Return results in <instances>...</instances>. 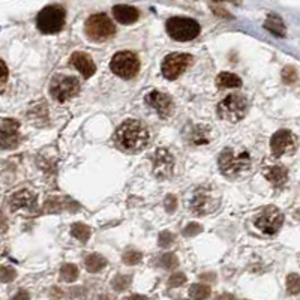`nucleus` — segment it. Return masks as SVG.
<instances>
[{
  "label": "nucleus",
  "mask_w": 300,
  "mask_h": 300,
  "mask_svg": "<svg viewBox=\"0 0 300 300\" xmlns=\"http://www.w3.org/2000/svg\"><path fill=\"white\" fill-rule=\"evenodd\" d=\"M264 177L273 185V186H282L288 180V171L282 165H272L263 170Z\"/></svg>",
  "instance_id": "19"
},
{
  "label": "nucleus",
  "mask_w": 300,
  "mask_h": 300,
  "mask_svg": "<svg viewBox=\"0 0 300 300\" xmlns=\"http://www.w3.org/2000/svg\"><path fill=\"white\" fill-rule=\"evenodd\" d=\"M218 300H236V299H234V296H233V294H228V293H225V294H221Z\"/></svg>",
  "instance_id": "39"
},
{
  "label": "nucleus",
  "mask_w": 300,
  "mask_h": 300,
  "mask_svg": "<svg viewBox=\"0 0 300 300\" xmlns=\"http://www.w3.org/2000/svg\"><path fill=\"white\" fill-rule=\"evenodd\" d=\"M15 276H17V272L12 267H8V266L2 267V270H0V279H2V282H5V284L11 282V281L15 279Z\"/></svg>",
  "instance_id": "33"
},
{
  "label": "nucleus",
  "mask_w": 300,
  "mask_h": 300,
  "mask_svg": "<svg viewBox=\"0 0 300 300\" xmlns=\"http://www.w3.org/2000/svg\"><path fill=\"white\" fill-rule=\"evenodd\" d=\"M113 15L120 24H132L138 20V9L129 5H116L113 8Z\"/></svg>",
  "instance_id": "18"
},
{
  "label": "nucleus",
  "mask_w": 300,
  "mask_h": 300,
  "mask_svg": "<svg viewBox=\"0 0 300 300\" xmlns=\"http://www.w3.org/2000/svg\"><path fill=\"white\" fill-rule=\"evenodd\" d=\"M201 231H203V227H201L200 224L192 222V224H189V225H186V227L183 228V236H186V237L197 236V234H200Z\"/></svg>",
  "instance_id": "34"
},
{
  "label": "nucleus",
  "mask_w": 300,
  "mask_h": 300,
  "mask_svg": "<svg viewBox=\"0 0 300 300\" xmlns=\"http://www.w3.org/2000/svg\"><path fill=\"white\" fill-rule=\"evenodd\" d=\"M264 27H266L270 33H273V35H276V36H279V38H284V36H285V24H284V21H282L278 15H275V14H270V15L267 17V20L264 21Z\"/></svg>",
  "instance_id": "22"
},
{
  "label": "nucleus",
  "mask_w": 300,
  "mask_h": 300,
  "mask_svg": "<svg viewBox=\"0 0 300 300\" xmlns=\"http://www.w3.org/2000/svg\"><path fill=\"white\" fill-rule=\"evenodd\" d=\"M251 164H252V159L246 150L236 152L231 147L224 149L222 153L219 155V161H218L221 173L230 179H234L243 173H248L251 168Z\"/></svg>",
  "instance_id": "2"
},
{
  "label": "nucleus",
  "mask_w": 300,
  "mask_h": 300,
  "mask_svg": "<svg viewBox=\"0 0 300 300\" xmlns=\"http://www.w3.org/2000/svg\"><path fill=\"white\" fill-rule=\"evenodd\" d=\"M270 149L273 156L281 158L284 155H291L296 150V138L293 132L287 129H281L273 134L270 138Z\"/></svg>",
  "instance_id": "13"
},
{
  "label": "nucleus",
  "mask_w": 300,
  "mask_h": 300,
  "mask_svg": "<svg viewBox=\"0 0 300 300\" xmlns=\"http://www.w3.org/2000/svg\"><path fill=\"white\" fill-rule=\"evenodd\" d=\"M167 33L171 39L179 42L192 41L200 35V24L192 18L185 17H173L165 24Z\"/></svg>",
  "instance_id": "4"
},
{
  "label": "nucleus",
  "mask_w": 300,
  "mask_h": 300,
  "mask_svg": "<svg viewBox=\"0 0 300 300\" xmlns=\"http://www.w3.org/2000/svg\"><path fill=\"white\" fill-rule=\"evenodd\" d=\"M84 264H86L87 272L96 273V272H99V270H102V269L107 266V260H105V257H102L101 254H90V255L86 257Z\"/></svg>",
  "instance_id": "23"
},
{
  "label": "nucleus",
  "mask_w": 300,
  "mask_h": 300,
  "mask_svg": "<svg viewBox=\"0 0 300 300\" xmlns=\"http://www.w3.org/2000/svg\"><path fill=\"white\" fill-rule=\"evenodd\" d=\"M110 68L117 77L123 80H131L140 71V60L132 51H119L113 56Z\"/></svg>",
  "instance_id": "6"
},
{
  "label": "nucleus",
  "mask_w": 300,
  "mask_h": 300,
  "mask_svg": "<svg viewBox=\"0 0 300 300\" xmlns=\"http://www.w3.org/2000/svg\"><path fill=\"white\" fill-rule=\"evenodd\" d=\"M116 143L128 153H138L149 144V131L140 120H126L116 131Z\"/></svg>",
  "instance_id": "1"
},
{
  "label": "nucleus",
  "mask_w": 300,
  "mask_h": 300,
  "mask_svg": "<svg viewBox=\"0 0 300 300\" xmlns=\"http://www.w3.org/2000/svg\"><path fill=\"white\" fill-rule=\"evenodd\" d=\"M158 243H159L161 248H168L170 245L174 243V234L170 233V231H162V233L159 234Z\"/></svg>",
  "instance_id": "32"
},
{
  "label": "nucleus",
  "mask_w": 300,
  "mask_h": 300,
  "mask_svg": "<svg viewBox=\"0 0 300 300\" xmlns=\"http://www.w3.org/2000/svg\"><path fill=\"white\" fill-rule=\"evenodd\" d=\"M176 209H177V198H176L174 195L170 194V195L165 198V210H167L168 213H174Z\"/></svg>",
  "instance_id": "36"
},
{
  "label": "nucleus",
  "mask_w": 300,
  "mask_h": 300,
  "mask_svg": "<svg viewBox=\"0 0 300 300\" xmlns=\"http://www.w3.org/2000/svg\"><path fill=\"white\" fill-rule=\"evenodd\" d=\"M186 282V276L183 275V273H174V275H171V278L168 279V287H180V285H183Z\"/></svg>",
  "instance_id": "35"
},
{
  "label": "nucleus",
  "mask_w": 300,
  "mask_h": 300,
  "mask_svg": "<svg viewBox=\"0 0 300 300\" xmlns=\"http://www.w3.org/2000/svg\"><path fill=\"white\" fill-rule=\"evenodd\" d=\"M80 92V81L75 77L68 75H56L50 86V93L53 99L57 102H66L68 99L74 98Z\"/></svg>",
  "instance_id": "9"
},
{
  "label": "nucleus",
  "mask_w": 300,
  "mask_h": 300,
  "mask_svg": "<svg viewBox=\"0 0 300 300\" xmlns=\"http://www.w3.org/2000/svg\"><path fill=\"white\" fill-rule=\"evenodd\" d=\"M12 300H30V296H29V293L27 291H24V290H20Z\"/></svg>",
  "instance_id": "38"
},
{
  "label": "nucleus",
  "mask_w": 300,
  "mask_h": 300,
  "mask_svg": "<svg viewBox=\"0 0 300 300\" xmlns=\"http://www.w3.org/2000/svg\"><path fill=\"white\" fill-rule=\"evenodd\" d=\"M159 264L164 267V269H174L177 267L179 264V260L174 254H164L161 258H159Z\"/></svg>",
  "instance_id": "29"
},
{
  "label": "nucleus",
  "mask_w": 300,
  "mask_h": 300,
  "mask_svg": "<svg viewBox=\"0 0 300 300\" xmlns=\"http://www.w3.org/2000/svg\"><path fill=\"white\" fill-rule=\"evenodd\" d=\"M287 291L290 294H299L300 293V276L297 273H291L287 276Z\"/></svg>",
  "instance_id": "28"
},
{
  "label": "nucleus",
  "mask_w": 300,
  "mask_h": 300,
  "mask_svg": "<svg viewBox=\"0 0 300 300\" xmlns=\"http://www.w3.org/2000/svg\"><path fill=\"white\" fill-rule=\"evenodd\" d=\"M71 234L80 242H87L89 237H90V228L87 225H84V224L77 222V224H74L71 227Z\"/></svg>",
  "instance_id": "24"
},
{
  "label": "nucleus",
  "mask_w": 300,
  "mask_h": 300,
  "mask_svg": "<svg viewBox=\"0 0 300 300\" xmlns=\"http://www.w3.org/2000/svg\"><path fill=\"white\" fill-rule=\"evenodd\" d=\"M282 80H284V83H287V84H291V83L297 81V71H296V68H293V66H285L284 71H282Z\"/></svg>",
  "instance_id": "31"
},
{
  "label": "nucleus",
  "mask_w": 300,
  "mask_h": 300,
  "mask_svg": "<svg viewBox=\"0 0 300 300\" xmlns=\"http://www.w3.org/2000/svg\"><path fill=\"white\" fill-rule=\"evenodd\" d=\"M78 278V267L75 264H63L60 269V279L65 282H72Z\"/></svg>",
  "instance_id": "25"
},
{
  "label": "nucleus",
  "mask_w": 300,
  "mask_h": 300,
  "mask_svg": "<svg viewBox=\"0 0 300 300\" xmlns=\"http://www.w3.org/2000/svg\"><path fill=\"white\" fill-rule=\"evenodd\" d=\"M9 204L12 210H29L33 212L38 206V198L33 192L21 189L15 194L11 195L9 198Z\"/></svg>",
  "instance_id": "16"
},
{
  "label": "nucleus",
  "mask_w": 300,
  "mask_h": 300,
  "mask_svg": "<svg viewBox=\"0 0 300 300\" xmlns=\"http://www.w3.org/2000/svg\"><path fill=\"white\" fill-rule=\"evenodd\" d=\"M65 9L59 5H50L45 6L38 15H36V26L42 33L51 35L57 33L65 26Z\"/></svg>",
  "instance_id": "5"
},
{
  "label": "nucleus",
  "mask_w": 300,
  "mask_h": 300,
  "mask_svg": "<svg viewBox=\"0 0 300 300\" xmlns=\"http://www.w3.org/2000/svg\"><path fill=\"white\" fill-rule=\"evenodd\" d=\"M146 104L149 107H152L153 110H156V113L162 117V119H167L173 114L174 111V105H173V101L168 95L162 93V92H158V90H153L150 93L146 95Z\"/></svg>",
  "instance_id": "15"
},
{
  "label": "nucleus",
  "mask_w": 300,
  "mask_h": 300,
  "mask_svg": "<svg viewBox=\"0 0 300 300\" xmlns=\"http://www.w3.org/2000/svg\"><path fill=\"white\" fill-rule=\"evenodd\" d=\"M152 164H153V174L156 179L164 180L173 176L174 171V156L164 147H159L152 155Z\"/></svg>",
  "instance_id": "12"
},
{
  "label": "nucleus",
  "mask_w": 300,
  "mask_h": 300,
  "mask_svg": "<svg viewBox=\"0 0 300 300\" xmlns=\"http://www.w3.org/2000/svg\"><path fill=\"white\" fill-rule=\"evenodd\" d=\"M189 296L194 300H206L210 296V288L204 284H194L189 288Z\"/></svg>",
  "instance_id": "26"
},
{
  "label": "nucleus",
  "mask_w": 300,
  "mask_h": 300,
  "mask_svg": "<svg viewBox=\"0 0 300 300\" xmlns=\"http://www.w3.org/2000/svg\"><path fill=\"white\" fill-rule=\"evenodd\" d=\"M248 111V99L240 93H231L225 96L218 105V116L228 122V123H237L240 122Z\"/></svg>",
  "instance_id": "3"
},
{
  "label": "nucleus",
  "mask_w": 300,
  "mask_h": 300,
  "mask_svg": "<svg viewBox=\"0 0 300 300\" xmlns=\"http://www.w3.org/2000/svg\"><path fill=\"white\" fill-rule=\"evenodd\" d=\"M86 35L93 42H104L116 33V27L108 15L95 14L86 21Z\"/></svg>",
  "instance_id": "7"
},
{
  "label": "nucleus",
  "mask_w": 300,
  "mask_h": 300,
  "mask_svg": "<svg viewBox=\"0 0 300 300\" xmlns=\"http://www.w3.org/2000/svg\"><path fill=\"white\" fill-rule=\"evenodd\" d=\"M141 258H143V255H141V252H138V251H128V252L123 254V263L128 264V266L138 264V263L141 261Z\"/></svg>",
  "instance_id": "30"
},
{
  "label": "nucleus",
  "mask_w": 300,
  "mask_h": 300,
  "mask_svg": "<svg viewBox=\"0 0 300 300\" xmlns=\"http://www.w3.org/2000/svg\"><path fill=\"white\" fill-rule=\"evenodd\" d=\"M192 63H194V57L191 54L171 53L162 60L161 71L167 80H177Z\"/></svg>",
  "instance_id": "8"
},
{
  "label": "nucleus",
  "mask_w": 300,
  "mask_h": 300,
  "mask_svg": "<svg viewBox=\"0 0 300 300\" xmlns=\"http://www.w3.org/2000/svg\"><path fill=\"white\" fill-rule=\"evenodd\" d=\"M131 281H132V278L129 275H117L113 279V288L116 291H123L131 285Z\"/></svg>",
  "instance_id": "27"
},
{
  "label": "nucleus",
  "mask_w": 300,
  "mask_h": 300,
  "mask_svg": "<svg viewBox=\"0 0 300 300\" xmlns=\"http://www.w3.org/2000/svg\"><path fill=\"white\" fill-rule=\"evenodd\" d=\"M20 123L15 119H3L0 123V144L2 149H15L20 143Z\"/></svg>",
  "instance_id": "14"
},
{
  "label": "nucleus",
  "mask_w": 300,
  "mask_h": 300,
  "mask_svg": "<svg viewBox=\"0 0 300 300\" xmlns=\"http://www.w3.org/2000/svg\"><path fill=\"white\" fill-rule=\"evenodd\" d=\"M102 300H114V299H111V297H104Z\"/></svg>",
  "instance_id": "41"
},
{
  "label": "nucleus",
  "mask_w": 300,
  "mask_h": 300,
  "mask_svg": "<svg viewBox=\"0 0 300 300\" xmlns=\"http://www.w3.org/2000/svg\"><path fill=\"white\" fill-rule=\"evenodd\" d=\"M216 86L219 89H234V87H240L242 86V80L231 72H221L216 77Z\"/></svg>",
  "instance_id": "21"
},
{
  "label": "nucleus",
  "mask_w": 300,
  "mask_h": 300,
  "mask_svg": "<svg viewBox=\"0 0 300 300\" xmlns=\"http://www.w3.org/2000/svg\"><path fill=\"white\" fill-rule=\"evenodd\" d=\"M255 227L263 231L264 234H275L279 231V228L284 224V215L279 209H276L275 206H267L264 207L255 218Z\"/></svg>",
  "instance_id": "10"
},
{
  "label": "nucleus",
  "mask_w": 300,
  "mask_h": 300,
  "mask_svg": "<svg viewBox=\"0 0 300 300\" xmlns=\"http://www.w3.org/2000/svg\"><path fill=\"white\" fill-rule=\"evenodd\" d=\"M209 135H210V129L207 126H194V128H191V134H188L186 137L189 138L191 144L203 146L210 141Z\"/></svg>",
  "instance_id": "20"
},
{
  "label": "nucleus",
  "mask_w": 300,
  "mask_h": 300,
  "mask_svg": "<svg viewBox=\"0 0 300 300\" xmlns=\"http://www.w3.org/2000/svg\"><path fill=\"white\" fill-rule=\"evenodd\" d=\"M0 66H2V81H0V84L2 86H5L6 84V80H8V68H6V65H5V62H0Z\"/></svg>",
  "instance_id": "37"
},
{
  "label": "nucleus",
  "mask_w": 300,
  "mask_h": 300,
  "mask_svg": "<svg viewBox=\"0 0 300 300\" xmlns=\"http://www.w3.org/2000/svg\"><path fill=\"white\" fill-rule=\"evenodd\" d=\"M219 201L221 198L216 191L209 186H203L194 192V197L191 200V210L195 215H209L218 209Z\"/></svg>",
  "instance_id": "11"
},
{
  "label": "nucleus",
  "mask_w": 300,
  "mask_h": 300,
  "mask_svg": "<svg viewBox=\"0 0 300 300\" xmlns=\"http://www.w3.org/2000/svg\"><path fill=\"white\" fill-rule=\"evenodd\" d=\"M71 65L74 68H77L80 71V74L84 77V78H90L95 72H96V65L95 62L92 60V57L86 53H74L69 59Z\"/></svg>",
  "instance_id": "17"
},
{
  "label": "nucleus",
  "mask_w": 300,
  "mask_h": 300,
  "mask_svg": "<svg viewBox=\"0 0 300 300\" xmlns=\"http://www.w3.org/2000/svg\"><path fill=\"white\" fill-rule=\"evenodd\" d=\"M128 300H147L144 296H140V294H134V296H131Z\"/></svg>",
  "instance_id": "40"
}]
</instances>
